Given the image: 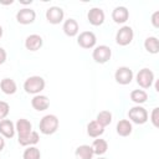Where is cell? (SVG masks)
<instances>
[{"instance_id":"31","label":"cell","mask_w":159,"mask_h":159,"mask_svg":"<svg viewBox=\"0 0 159 159\" xmlns=\"http://www.w3.org/2000/svg\"><path fill=\"white\" fill-rule=\"evenodd\" d=\"M6 58H7V53H6V51H5V48L0 46V65H2V63H5V61H6Z\"/></svg>"},{"instance_id":"28","label":"cell","mask_w":159,"mask_h":159,"mask_svg":"<svg viewBox=\"0 0 159 159\" xmlns=\"http://www.w3.org/2000/svg\"><path fill=\"white\" fill-rule=\"evenodd\" d=\"M9 112H10V106H9V103L5 102V101H0V120L6 119Z\"/></svg>"},{"instance_id":"19","label":"cell","mask_w":159,"mask_h":159,"mask_svg":"<svg viewBox=\"0 0 159 159\" xmlns=\"http://www.w3.org/2000/svg\"><path fill=\"white\" fill-rule=\"evenodd\" d=\"M116 130H117L118 135L128 137L133 132V125H132V123L128 119H120V120H118V123L116 125Z\"/></svg>"},{"instance_id":"1","label":"cell","mask_w":159,"mask_h":159,"mask_svg":"<svg viewBox=\"0 0 159 159\" xmlns=\"http://www.w3.org/2000/svg\"><path fill=\"white\" fill-rule=\"evenodd\" d=\"M46 82L41 76H30L24 82V89L29 94H41V92L45 89Z\"/></svg>"},{"instance_id":"27","label":"cell","mask_w":159,"mask_h":159,"mask_svg":"<svg viewBox=\"0 0 159 159\" xmlns=\"http://www.w3.org/2000/svg\"><path fill=\"white\" fill-rule=\"evenodd\" d=\"M39 142H40V135H39V133H37L36 130H32L31 134H30L26 139H24L22 142H20L19 144L22 145V147H32V145H36Z\"/></svg>"},{"instance_id":"12","label":"cell","mask_w":159,"mask_h":159,"mask_svg":"<svg viewBox=\"0 0 159 159\" xmlns=\"http://www.w3.org/2000/svg\"><path fill=\"white\" fill-rule=\"evenodd\" d=\"M106 15L101 7H92L87 12V20L92 26H101L104 22Z\"/></svg>"},{"instance_id":"17","label":"cell","mask_w":159,"mask_h":159,"mask_svg":"<svg viewBox=\"0 0 159 159\" xmlns=\"http://www.w3.org/2000/svg\"><path fill=\"white\" fill-rule=\"evenodd\" d=\"M15 124L10 119H2L0 120V135L4 138H12L15 135Z\"/></svg>"},{"instance_id":"20","label":"cell","mask_w":159,"mask_h":159,"mask_svg":"<svg viewBox=\"0 0 159 159\" xmlns=\"http://www.w3.org/2000/svg\"><path fill=\"white\" fill-rule=\"evenodd\" d=\"M75 155H76V159H93L94 153H93L91 145L82 144V145H80V147L76 148Z\"/></svg>"},{"instance_id":"29","label":"cell","mask_w":159,"mask_h":159,"mask_svg":"<svg viewBox=\"0 0 159 159\" xmlns=\"http://www.w3.org/2000/svg\"><path fill=\"white\" fill-rule=\"evenodd\" d=\"M150 122H152V124H153L155 128L159 127V108H158V107L153 108V111H152V113H150Z\"/></svg>"},{"instance_id":"33","label":"cell","mask_w":159,"mask_h":159,"mask_svg":"<svg viewBox=\"0 0 159 159\" xmlns=\"http://www.w3.org/2000/svg\"><path fill=\"white\" fill-rule=\"evenodd\" d=\"M2 34H4V30H2V26L0 25V39L2 37Z\"/></svg>"},{"instance_id":"14","label":"cell","mask_w":159,"mask_h":159,"mask_svg":"<svg viewBox=\"0 0 159 159\" xmlns=\"http://www.w3.org/2000/svg\"><path fill=\"white\" fill-rule=\"evenodd\" d=\"M31 106L37 112H43L50 107V99L45 94H36L31 99Z\"/></svg>"},{"instance_id":"5","label":"cell","mask_w":159,"mask_h":159,"mask_svg":"<svg viewBox=\"0 0 159 159\" xmlns=\"http://www.w3.org/2000/svg\"><path fill=\"white\" fill-rule=\"evenodd\" d=\"M111 57H112V50L107 45L96 46L92 51V58L94 60V62H97L99 65L107 63L111 60Z\"/></svg>"},{"instance_id":"13","label":"cell","mask_w":159,"mask_h":159,"mask_svg":"<svg viewBox=\"0 0 159 159\" xmlns=\"http://www.w3.org/2000/svg\"><path fill=\"white\" fill-rule=\"evenodd\" d=\"M42 45H43V40L37 34H31L25 39V47H26V50H29L31 52L40 50L42 47Z\"/></svg>"},{"instance_id":"32","label":"cell","mask_w":159,"mask_h":159,"mask_svg":"<svg viewBox=\"0 0 159 159\" xmlns=\"http://www.w3.org/2000/svg\"><path fill=\"white\" fill-rule=\"evenodd\" d=\"M4 148H5V139L2 135H0V153L4 150Z\"/></svg>"},{"instance_id":"11","label":"cell","mask_w":159,"mask_h":159,"mask_svg":"<svg viewBox=\"0 0 159 159\" xmlns=\"http://www.w3.org/2000/svg\"><path fill=\"white\" fill-rule=\"evenodd\" d=\"M36 12L31 7H22L16 12V21L21 25H30L35 21Z\"/></svg>"},{"instance_id":"3","label":"cell","mask_w":159,"mask_h":159,"mask_svg":"<svg viewBox=\"0 0 159 159\" xmlns=\"http://www.w3.org/2000/svg\"><path fill=\"white\" fill-rule=\"evenodd\" d=\"M128 117H129V122L130 123H135V124H144L148 122V111L142 107V106H134L128 111Z\"/></svg>"},{"instance_id":"8","label":"cell","mask_w":159,"mask_h":159,"mask_svg":"<svg viewBox=\"0 0 159 159\" xmlns=\"http://www.w3.org/2000/svg\"><path fill=\"white\" fill-rule=\"evenodd\" d=\"M133 77H134L133 71L129 67H127V66H120L114 72V80H116V82L119 83V84H122V86L129 84L133 81Z\"/></svg>"},{"instance_id":"18","label":"cell","mask_w":159,"mask_h":159,"mask_svg":"<svg viewBox=\"0 0 159 159\" xmlns=\"http://www.w3.org/2000/svg\"><path fill=\"white\" fill-rule=\"evenodd\" d=\"M0 89L2 93L5 94H14L16 93L17 91V86H16V82L12 80V78H9V77H5L0 81Z\"/></svg>"},{"instance_id":"26","label":"cell","mask_w":159,"mask_h":159,"mask_svg":"<svg viewBox=\"0 0 159 159\" xmlns=\"http://www.w3.org/2000/svg\"><path fill=\"white\" fill-rule=\"evenodd\" d=\"M22 159H41V152H40V149L36 148L35 145L27 147V148L24 150Z\"/></svg>"},{"instance_id":"21","label":"cell","mask_w":159,"mask_h":159,"mask_svg":"<svg viewBox=\"0 0 159 159\" xmlns=\"http://www.w3.org/2000/svg\"><path fill=\"white\" fill-rule=\"evenodd\" d=\"M103 133H104V128L99 123H97V120H91L87 124V134L91 138H99Z\"/></svg>"},{"instance_id":"24","label":"cell","mask_w":159,"mask_h":159,"mask_svg":"<svg viewBox=\"0 0 159 159\" xmlns=\"http://www.w3.org/2000/svg\"><path fill=\"white\" fill-rule=\"evenodd\" d=\"M91 147H92V150H93L94 155L101 157V155H103V154L107 152V149H108V143H107L106 139H101V138H99V139H94Z\"/></svg>"},{"instance_id":"23","label":"cell","mask_w":159,"mask_h":159,"mask_svg":"<svg viewBox=\"0 0 159 159\" xmlns=\"http://www.w3.org/2000/svg\"><path fill=\"white\" fill-rule=\"evenodd\" d=\"M129 97H130V101H132V102H134L137 106H140V104H143V103L147 102V99H148V93H147L144 89H133V91L130 92Z\"/></svg>"},{"instance_id":"7","label":"cell","mask_w":159,"mask_h":159,"mask_svg":"<svg viewBox=\"0 0 159 159\" xmlns=\"http://www.w3.org/2000/svg\"><path fill=\"white\" fill-rule=\"evenodd\" d=\"M134 39V31L130 26H122L116 34V42L119 46H128Z\"/></svg>"},{"instance_id":"4","label":"cell","mask_w":159,"mask_h":159,"mask_svg":"<svg viewBox=\"0 0 159 159\" xmlns=\"http://www.w3.org/2000/svg\"><path fill=\"white\" fill-rule=\"evenodd\" d=\"M135 81H137V83H138L139 87H142L144 89L150 88L153 86V82L155 81L154 73H153V71L150 68L144 67V68H142V70L138 71V73L135 76Z\"/></svg>"},{"instance_id":"22","label":"cell","mask_w":159,"mask_h":159,"mask_svg":"<svg viewBox=\"0 0 159 159\" xmlns=\"http://www.w3.org/2000/svg\"><path fill=\"white\" fill-rule=\"evenodd\" d=\"M144 48L152 53V55H157L159 52V40L155 36H149L144 40Z\"/></svg>"},{"instance_id":"16","label":"cell","mask_w":159,"mask_h":159,"mask_svg":"<svg viewBox=\"0 0 159 159\" xmlns=\"http://www.w3.org/2000/svg\"><path fill=\"white\" fill-rule=\"evenodd\" d=\"M62 30H63V32H65L66 36H68V37H75V36H77L78 32H80V25H78V22H77L75 19L70 17V19L65 20V22H63V25H62Z\"/></svg>"},{"instance_id":"30","label":"cell","mask_w":159,"mask_h":159,"mask_svg":"<svg viewBox=\"0 0 159 159\" xmlns=\"http://www.w3.org/2000/svg\"><path fill=\"white\" fill-rule=\"evenodd\" d=\"M152 25L158 29L159 27V11H154L152 15Z\"/></svg>"},{"instance_id":"2","label":"cell","mask_w":159,"mask_h":159,"mask_svg":"<svg viewBox=\"0 0 159 159\" xmlns=\"http://www.w3.org/2000/svg\"><path fill=\"white\" fill-rule=\"evenodd\" d=\"M60 125V120L55 114H46L41 118L39 123V129L45 135H51L57 132Z\"/></svg>"},{"instance_id":"25","label":"cell","mask_w":159,"mask_h":159,"mask_svg":"<svg viewBox=\"0 0 159 159\" xmlns=\"http://www.w3.org/2000/svg\"><path fill=\"white\" fill-rule=\"evenodd\" d=\"M112 118H113V116H112V113H111L109 111H101V112L97 114L96 120H97V123H99L103 128H106L107 125H109V124L112 123Z\"/></svg>"},{"instance_id":"6","label":"cell","mask_w":159,"mask_h":159,"mask_svg":"<svg viewBox=\"0 0 159 159\" xmlns=\"http://www.w3.org/2000/svg\"><path fill=\"white\" fill-rule=\"evenodd\" d=\"M15 130L17 133V142H22L24 139H26L31 132H32V124L29 119L26 118H20L17 119V122L15 123Z\"/></svg>"},{"instance_id":"15","label":"cell","mask_w":159,"mask_h":159,"mask_svg":"<svg viewBox=\"0 0 159 159\" xmlns=\"http://www.w3.org/2000/svg\"><path fill=\"white\" fill-rule=\"evenodd\" d=\"M129 19V10L125 6H116L112 11V20L116 24H124Z\"/></svg>"},{"instance_id":"10","label":"cell","mask_w":159,"mask_h":159,"mask_svg":"<svg viewBox=\"0 0 159 159\" xmlns=\"http://www.w3.org/2000/svg\"><path fill=\"white\" fill-rule=\"evenodd\" d=\"M46 20L52 25H58L65 19V11L60 6H50L45 12Z\"/></svg>"},{"instance_id":"34","label":"cell","mask_w":159,"mask_h":159,"mask_svg":"<svg viewBox=\"0 0 159 159\" xmlns=\"http://www.w3.org/2000/svg\"><path fill=\"white\" fill-rule=\"evenodd\" d=\"M97 159H107V158H103V157H98Z\"/></svg>"},{"instance_id":"9","label":"cell","mask_w":159,"mask_h":159,"mask_svg":"<svg viewBox=\"0 0 159 159\" xmlns=\"http://www.w3.org/2000/svg\"><path fill=\"white\" fill-rule=\"evenodd\" d=\"M77 43L80 47L86 48V50L94 48L97 43V37L92 31H82L77 36Z\"/></svg>"}]
</instances>
